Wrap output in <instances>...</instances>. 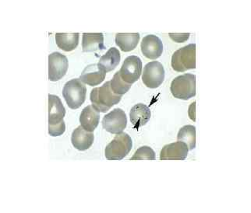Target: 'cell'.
Instances as JSON below:
<instances>
[{
	"label": "cell",
	"instance_id": "obj_4",
	"mask_svg": "<svg viewBox=\"0 0 251 213\" xmlns=\"http://www.w3.org/2000/svg\"><path fill=\"white\" fill-rule=\"evenodd\" d=\"M171 65L176 72L196 68V44H190L176 51L172 56Z\"/></svg>",
	"mask_w": 251,
	"mask_h": 213
},
{
	"label": "cell",
	"instance_id": "obj_23",
	"mask_svg": "<svg viewBox=\"0 0 251 213\" xmlns=\"http://www.w3.org/2000/svg\"><path fill=\"white\" fill-rule=\"evenodd\" d=\"M155 159L156 156L152 149L149 147H142L136 151L133 157L130 158V160H154Z\"/></svg>",
	"mask_w": 251,
	"mask_h": 213
},
{
	"label": "cell",
	"instance_id": "obj_15",
	"mask_svg": "<svg viewBox=\"0 0 251 213\" xmlns=\"http://www.w3.org/2000/svg\"><path fill=\"white\" fill-rule=\"evenodd\" d=\"M82 48L84 52H95L105 49L102 33H84Z\"/></svg>",
	"mask_w": 251,
	"mask_h": 213
},
{
	"label": "cell",
	"instance_id": "obj_20",
	"mask_svg": "<svg viewBox=\"0 0 251 213\" xmlns=\"http://www.w3.org/2000/svg\"><path fill=\"white\" fill-rule=\"evenodd\" d=\"M120 53L117 48H111L99 59V65L103 67L107 72L114 70L120 64Z\"/></svg>",
	"mask_w": 251,
	"mask_h": 213
},
{
	"label": "cell",
	"instance_id": "obj_14",
	"mask_svg": "<svg viewBox=\"0 0 251 213\" xmlns=\"http://www.w3.org/2000/svg\"><path fill=\"white\" fill-rule=\"evenodd\" d=\"M95 139L93 132L86 131L81 126L76 128L73 131L71 143L75 149L79 151L88 150L92 147Z\"/></svg>",
	"mask_w": 251,
	"mask_h": 213
},
{
	"label": "cell",
	"instance_id": "obj_13",
	"mask_svg": "<svg viewBox=\"0 0 251 213\" xmlns=\"http://www.w3.org/2000/svg\"><path fill=\"white\" fill-rule=\"evenodd\" d=\"M66 109L57 96L49 94V126H55L63 122Z\"/></svg>",
	"mask_w": 251,
	"mask_h": 213
},
{
	"label": "cell",
	"instance_id": "obj_9",
	"mask_svg": "<svg viewBox=\"0 0 251 213\" xmlns=\"http://www.w3.org/2000/svg\"><path fill=\"white\" fill-rule=\"evenodd\" d=\"M68 59L63 54L53 52L49 56V80L56 82L61 80L68 70Z\"/></svg>",
	"mask_w": 251,
	"mask_h": 213
},
{
	"label": "cell",
	"instance_id": "obj_3",
	"mask_svg": "<svg viewBox=\"0 0 251 213\" xmlns=\"http://www.w3.org/2000/svg\"><path fill=\"white\" fill-rule=\"evenodd\" d=\"M87 88L80 79H73L65 84L63 95L69 107L78 109L84 103Z\"/></svg>",
	"mask_w": 251,
	"mask_h": 213
},
{
	"label": "cell",
	"instance_id": "obj_8",
	"mask_svg": "<svg viewBox=\"0 0 251 213\" xmlns=\"http://www.w3.org/2000/svg\"><path fill=\"white\" fill-rule=\"evenodd\" d=\"M127 118L124 110L116 108L104 116L102 119V126L104 129L112 134L122 133L126 128Z\"/></svg>",
	"mask_w": 251,
	"mask_h": 213
},
{
	"label": "cell",
	"instance_id": "obj_7",
	"mask_svg": "<svg viewBox=\"0 0 251 213\" xmlns=\"http://www.w3.org/2000/svg\"><path fill=\"white\" fill-rule=\"evenodd\" d=\"M120 76L126 84H133L139 80L142 72V62L136 55L128 56L124 60L121 69L119 71Z\"/></svg>",
	"mask_w": 251,
	"mask_h": 213
},
{
	"label": "cell",
	"instance_id": "obj_25",
	"mask_svg": "<svg viewBox=\"0 0 251 213\" xmlns=\"http://www.w3.org/2000/svg\"><path fill=\"white\" fill-rule=\"evenodd\" d=\"M170 36L174 42L181 43L188 40L190 34H170Z\"/></svg>",
	"mask_w": 251,
	"mask_h": 213
},
{
	"label": "cell",
	"instance_id": "obj_12",
	"mask_svg": "<svg viewBox=\"0 0 251 213\" xmlns=\"http://www.w3.org/2000/svg\"><path fill=\"white\" fill-rule=\"evenodd\" d=\"M106 72L105 69L99 65V63L92 64L86 67L82 72L80 80L89 86H98L105 80Z\"/></svg>",
	"mask_w": 251,
	"mask_h": 213
},
{
	"label": "cell",
	"instance_id": "obj_24",
	"mask_svg": "<svg viewBox=\"0 0 251 213\" xmlns=\"http://www.w3.org/2000/svg\"><path fill=\"white\" fill-rule=\"evenodd\" d=\"M65 131H66V125H65L64 121L60 124L49 126V134L53 137L63 135Z\"/></svg>",
	"mask_w": 251,
	"mask_h": 213
},
{
	"label": "cell",
	"instance_id": "obj_5",
	"mask_svg": "<svg viewBox=\"0 0 251 213\" xmlns=\"http://www.w3.org/2000/svg\"><path fill=\"white\" fill-rule=\"evenodd\" d=\"M133 147L132 139L128 134H118L105 148V157L109 160H121L129 154Z\"/></svg>",
	"mask_w": 251,
	"mask_h": 213
},
{
	"label": "cell",
	"instance_id": "obj_19",
	"mask_svg": "<svg viewBox=\"0 0 251 213\" xmlns=\"http://www.w3.org/2000/svg\"><path fill=\"white\" fill-rule=\"evenodd\" d=\"M139 41L140 35L138 33H119L116 35V44L124 52H131L133 49H135L139 43Z\"/></svg>",
	"mask_w": 251,
	"mask_h": 213
},
{
	"label": "cell",
	"instance_id": "obj_11",
	"mask_svg": "<svg viewBox=\"0 0 251 213\" xmlns=\"http://www.w3.org/2000/svg\"><path fill=\"white\" fill-rule=\"evenodd\" d=\"M189 149L183 142L166 145L160 153L161 160H184L188 156Z\"/></svg>",
	"mask_w": 251,
	"mask_h": 213
},
{
	"label": "cell",
	"instance_id": "obj_16",
	"mask_svg": "<svg viewBox=\"0 0 251 213\" xmlns=\"http://www.w3.org/2000/svg\"><path fill=\"white\" fill-rule=\"evenodd\" d=\"M151 113L149 106L144 104H137L130 110L129 118L133 127L138 129L149 122Z\"/></svg>",
	"mask_w": 251,
	"mask_h": 213
},
{
	"label": "cell",
	"instance_id": "obj_1",
	"mask_svg": "<svg viewBox=\"0 0 251 213\" xmlns=\"http://www.w3.org/2000/svg\"><path fill=\"white\" fill-rule=\"evenodd\" d=\"M122 96L113 93L110 86V81L105 83L101 87L94 88L91 92L90 100L92 106L99 112L105 113L114 105L120 103Z\"/></svg>",
	"mask_w": 251,
	"mask_h": 213
},
{
	"label": "cell",
	"instance_id": "obj_6",
	"mask_svg": "<svg viewBox=\"0 0 251 213\" xmlns=\"http://www.w3.org/2000/svg\"><path fill=\"white\" fill-rule=\"evenodd\" d=\"M165 69L159 62H151L147 64L142 74V81L147 87L156 89L162 85L165 80Z\"/></svg>",
	"mask_w": 251,
	"mask_h": 213
},
{
	"label": "cell",
	"instance_id": "obj_21",
	"mask_svg": "<svg viewBox=\"0 0 251 213\" xmlns=\"http://www.w3.org/2000/svg\"><path fill=\"white\" fill-rule=\"evenodd\" d=\"M177 139L187 145L189 150H193L196 147V128L194 126H183L179 131Z\"/></svg>",
	"mask_w": 251,
	"mask_h": 213
},
{
	"label": "cell",
	"instance_id": "obj_18",
	"mask_svg": "<svg viewBox=\"0 0 251 213\" xmlns=\"http://www.w3.org/2000/svg\"><path fill=\"white\" fill-rule=\"evenodd\" d=\"M79 35L78 33H56L55 42L60 49L65 52H71L78 45Z\"/></svg>",
	"mask_w": 251,
	"mask_h": 213
},
{
	"label": "cell",
	"instance_id": "obj_10",
	"mask_svg": "<svg viewBox=\"0 0 251 213\" xmlns=\"http://www.w3.org/2000/svg\"><path fill=\"white\" fill-rule=\"evenodd\" d=\"M141 48L143 55L147 59H156L163 53V44L156 35H147L143 38Z\"/></svg>",
	"mask_w": 251,
	"mask_h": 213
},
{
	"label": "cell",
	"instance_id": "obj_22",
	"mask_svg": "<svg viewBox=\"0 0 251 213\" xmlns=\"http://www.w3.org/2000/svg\"><path fill=\"white\" fill-rule=\"evenodd\" d=\"M110 86L113 93L123 96L129 91L131 84L124 82L120 76V72H117L110 81Z\"/></svg>",
	"mask_w": 251,
	"mask_h": 213
},
{
	"label": "cell",
	"instance_id": "obj_17",
	"mask_svg": "<svg viewBox=\"0 0 251 213\" xmlns=\"http://www.w3.org/2000/svg\"><path fill=\"white\" fill-rule=\"evenodd\" d=\"M100 122V114L99 111L94 108L92 105H88L84 110H82L80 116V122L81 127L86 131H95V128L99 126Z\"/></svg>",
	"mask_w": 251,
	"mask_h": 213
},
{
	"label": "cell",
	"instance_id": "obj_2",
	"mask_svg": "<svg viewBox=\"0 0 251 213\" xmlns=\"http://www.w3.org/2000/svg\"><path fill=\"white\" fill-rule=\"evenodd\" d=\"M170 90L177 99L188 101L196 95V76L191 73L177 76L172 82Z\"/></svg>",
	"mask_w": 251,
	"mask_h": 213
}]
</instances>
